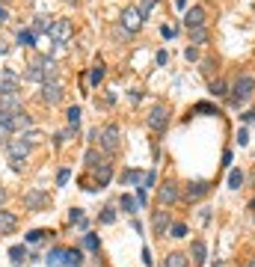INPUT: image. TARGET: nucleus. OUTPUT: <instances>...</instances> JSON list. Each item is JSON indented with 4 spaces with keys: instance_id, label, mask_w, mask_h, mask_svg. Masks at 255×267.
Returning a JSON list of instances; mask_svg holds the SVG:
<instances>
[{
    "instance_id": "obj_1",
    "label": "nucleus",
    "mask_w": 255,
    "mask_h": 267,
    "mask_svg": "<svg viewBox=\"0 0 255 267\" xmlns=\"http://www.w3.org/2000/svg\"><path fill=\"white\" fill-rule=\"evenodd\" d=\"M253 92H255V77L250 71H241V74L235 77L232 89H229V104H232V107H241V104H247V101L253 98Z\"/></svg>"
},
{
    "instance_id": "obj_2",
    "label": "nucleus",
    "mask_w": 255,
    "mask_h": 267,
    "mask_svg": "<svg viewBox=\"0 0 255 267\" xmlns=\"http://www.w3.org/2000/svg\"><path fill=\"white\" fill-rule=\"evenodd\" d=\"M45 265L48 267H80L83 265V250H74V247H53V250L45 256Z\"/></svg>"
},
{
    "instance_id": "obj_3",
    "label": "nucleus",
    "mask_w": 255,
    "mask_h": 267,
    "mask_svg": "<svg viewBox=\"0 0 255 267\" xmlns=\"http://www.w3.org/2000/svg\"><path fill=\"white\" fill-rule=\"evenodd\" d=\"M98 149H101L107 158L119 155V149H122V131H119V125H104V128L98 131Z\"/></svg>"
},
{
    "instance_id": "obj_4",
    "label": "nucleus",
    "mask_w": 255,
    "mask_h": 267,
    "mask_svg": "<svg viewBox=\"0 0 255 267\" xmlns=\"http://www.w3.org/2000/svg\"><path fill=\"white\" fill-rule=\"evenodd\" d=\"M169 116H172V110H169V104H154L152 110H149V116H146V125H149V131H154V134H166V128H169Z\"/></svg>"
},
{
    "instance_id": "obj_5",
    "label": "nucleus",
    "mask_w": 255,
    "mask_h": 267,
    "mask_svg": "<svg viewBox=\"0 0 255 267\" xmlns=\"http://www.w3.org/2000/svg\"><path fill=\"white\" fill-rule=\"evenodd\" d=\"M175 202H181V184L175 178H163L160 187H157V205L160 208H169Z\"/></svg>"
},
{
    "instance_id": "obj_6",
    "label": "nucleus",
    "mask_w": 255,
    "mask_h": 267,
    "mask_svg": "<svg viewBox=\"0 0 255 267\" xmlns=\"http://www.w3.org/2000/svg\"><path fill=\"white\" fill-rule=\"evenodd\" d=\"M211 193V181H205V178H190L187 184H184V190H181V199L184 202H199V199H205Z\"/></svg>"
},
{
    "instance_id": "obj_7",
    "label": "nucleus",
    "mask_w": 255,
    "mask_h": 267,
    "mask_svg": "<svg viewBox=\"0 0 255 267\" xmlns=\"http://www.w3.org/2000/svg\"><path fill=\"white\" fill-rule=\"evenodd\" d=\"M62 95H65L62 83H59V80H51V83H42L39 101H42L45 107H53V104H59V101H62Z\"/></svg>"
},
{
    "instance_id": "obj_8",
    "label": "nucleus",
    "mask_w": 255,
    "mask_h": 267,
    "mask_svg": "<svg viewBox=\"0 0 255 267\" xmlns=\"http://www.w3.org/2000/svg\"><path fill=\"white\" fill-rule=\"evenodd\" d=\"M71 33H74V27H71V21L68 18H53V27H51V39H53V45H65L68 39H71Z\"/></svg>"
},
{
    "instance_id": "obj_9",
    "label": "nucleus",
    "mask_w": 255,
    "mask_h": 267,
    "mask_svg": "<svg viewBox=\"0 0 255 267\" xmlns=\"http://www.w3.org/2000/svg\"><path fill=\"white\" fill-rule=\"evenodd\" d=\"M30 152H33V146H30L24 137H12V140L6 143V155H9V160H27Z\"/></svg>"
},
{
    "instance_id": "obj_10",
    "label": "nucleus",
    "mask_w": 255,
    "mask_h": 267,
    "mask_svg": "<svg viewBox=\"0 0 255 267\" xmlns=\"http://www.w3.org/2000/svg\"><path fill=\"white\" fill-rule=\"evenodd\" d=\"M169 226H172V220H169V211L157 205V208L152 211V232H154L157 238H163V235H169Z\"/></svg>"
},
{
    "instance_id": "obj_11",
    "label": "nucleus",
    "mask_w": 255,
    "mask_h": 267,
    "mask_svg": "<svg viewBox=\"0 0 255 267\" xmlns=\"http://www.w3.org/2000/svg\"><path fill=\"white\" fill-rule=\"evenodd\" d=\"M143 15H140V9L137 6H128V9H122V18H119V24L128 30V33H140V27H143Z\"/></svg>"
},
{
    "instance_id": "obj_12",
    "label": "nucleus",
    "mask_w": 255,
    "mask_h": 267,
    "mask_svg": "<svg viewBox=\"0 0 255 267\" xmlns=\"http://www.w3.org/2000/svg\"><path fill=\"white\" fill-rule=\"evenodd\" d=\"M24 205H27V211H45L51 205V196L45 190H27L24 193Z\"/></svg>"
},
{
    "instance_id": "obj_13",
    "label": "nucleus",
    "mask_w": 255,
    "mask_h": 267,
    "mask_svg": "<svg viewBox=\"0 0 255 267\" xmlns=\"http://www.w3.org/2000/svg\"><path fill=\"white\" fill-rule=\"evenodd\" d=\"M92 178H95V187H98V190L107 187V184L113 181V163H110V160H101L98 166H92Z\"/></svg>"
},
{
    "instance_id": "obj_14",
    "label": "nucleus",
    "mask_w": 255,
    "mask_h": 267,
    "mask_svg": "<svg viewBox=\"0 0 255 267\" xmlns=\"http://www.w3.org/2000/svg\"><path fill=\"white\" fill-rule=\"evenodd\" d=\"M24 80H30V83H45V68H42V56H33L30 62H27V71H24Z\"/></svg>"
},
{
    "instance_id": "obj_15",
    "label": "nucleus",
    "mask_w": 255,
    "mask_h": 267,
    "mask_svg": "<svg viewBox=\"0 0 255 267\" xmlns=\"http://www.w3.org/2000/svg\"><path fill=\"white\" fill-rule=\"evenodd\" d=\"M184 27H187V30H199V27H205V9H202V6L187 9V15H184Z\"/></svg>"
},
{
    "instance_id": "obj_16",
    "label": "nucleus",
    "mask_w": 255,
    "mask_h": 267,
    "mask_svg": "<svg viewBox=\"0 0 255 267\" xmlns=\"http://www.w3.org/2000/svg\"><path fill=\"white\" fill-rule=\"evenodd\" d=\"M187 256H190L193 265H205V262H208V244H205L202 238H196V241L190 244V253H187Z\"/></svg>"
},
{
    "instance_id": "obj_17",
    "label": "nucleus",
    "mask_w": 255,
    "mask_h": 267,
    "mask_svg": "<svg viewBox=\"0 0 255 267\" xmlns=\"http://www.w3.org/2000/svg\"><path fill=\"white\" fill-rule=\"evenodd\" d=\"M15 232H18V217L0 208V235H15Z\"/></svg>"
},
{
    "instance_id": "obj_18",
    "label": "nucleus",
    "mask_w": 255,
    "mask_h": 267,
    "mask_svg": "<svg viewBox=\"0 0 255 267\" xmlns=\"http://www.w3.org/2000/svg\"><path fill=\"white\" fill-rule=\"evenodd\" d=\"M163 267H190V256H187V253H178V250H172V253H166V259H163Z\"/></svg>"
},
{
    "instance_id": "obj_19",
    "label": "nucleus",
    "mask_w": 255,
    "mask_h": 267,
    "mask_svg": "<svg viewBox=\"0 0 255 267\" xmlns=\"http://www.w3.org/2000/svg\"><path fill=\"white\" fill-rule=\"evenodd\" d=\"M143 178H146L143 169H125V172L119 175V181H122V184H131V187H143Z\"/></svg>"
},
{
    "instance_id": "obj_20",
    "label": "nucleus",
    "mask_w": 255,
    "mask_h": 267,
    "mask_svg": "<svg viewBox=\"0 0 255 267\" xmlns=\"http://www.w3.org/2000/svg\"><path fill=\"white\" fill-rule=\"evenodd\" d=\"M42 68H45V83L56 80V74H59V62H56L53 56H42Z\"/></svg>"
},
{
    "instance_id": "obj_21",
    "label": "nucleus",
    "mask_w": 255,
    "mask_h": 267,
    "mask_svg": "<svg viewBox=\"0 0 255 267\" xmlns=\"http://www.w3.org/2000/svg\"><path fill=\"white\" fill-rule=\"evenodd\" d=\"M208 89H211V95H214V98H226L232 86H229L223 77H217V80H211V86H208Z\"/></svg>"
},
{
    "instance_id": "obj_22",
    "label": "nucleus",
    "mask_w": 255,
    "mask_h": 267,
    "mask_svg": "<svg viewBox=\"0 0 255 267\" xmlns=\"http://www.w3.org/2000/svg\"><path fill=\"white\" fill-rule=\"evenodd\" d=\"M119 208H122V214H137L140 202H137L134 196H128V193H122V196H119Z\"/></svg>"
},
{
    "instance_id": "obj_23",
    "label": "nucleus",
    "mask_w": 255,
    "mask_h": 267,
    "mask_svg": "<svg viewBox=\"0 0 255 267\" xmlns=\"http://www.w3.org/2000/svg\"><path fill=\"white\" fill-rule=\"evenodd\" d=\"M104 74H107V68H104V62L98 59V62L89 68V83H92V86H98V83L104 80Z\"/></svg>"
},
{
    "instance_id": "obj_24",
    "label": "nucleus",
    "mask_w": 255,
    "mask_h": 267,
    "mask_svg": "<svg viewBox=\"0 0 255 267\" xmlns=\"http://www.w3.org/2000/svg\"><path fill=\"white\" fill-rule=\"evenodd\" d=\"M244 184H247V175H244L241 169H229V187H232V190H241Z\"/></svg>"
},
{
    "instance_id": "obj_25",
    "label": "nucleus",
    "mask_w": 255,
    "mask_h": 267,
    "mask_svg": "<svg viewBox=\"0 0 255 267\" xmlns=\"http://www.w3.org/2000/svg\"><path fill=\"white\" fill-rule=\"evenodd\" d=\"M208 39H211V33H208L205 27H199V30H190V45H196V48H199V45H205Z\"/></svg>"
},
{
    "instance_id": "obj_26",
    "label": "nucleus",
    "mask_w": 255,
    "mask_h": 267,
    "mask_svg": "<svg viewBox=\"0 0 255 267\" xmlns=\"http://www.w3.org/2000/svg\"><path fill=\"white\" fill-rule=\"evenodd\" d=\"M80 116H83V113H80V107H77V104H74V107H68V110H65L68 128H74V131H77V128H80Z\"/></svg>"
},
{
    "instance_id": "obj_27",
    "label": "nucleus",
    "mask_w": 255,
    "mask_h": 267,
    "mask_svg": "<svg viewBox=\"0 0 255 267\" xmlns=\"http://www.w3.org/2000/svg\"><path fill=\"white\" fill-rule=\"evenodd\" d=\"M51 27H53L51 18H33V33H36V36H39V33H51Z\"/></svg>"
},
{
    "instance_id": "obj_28",
    "label": "nucleus",
    "mask_w": 255,
    "mask_h": 267,
    "mask_svg": "<svg viewBox=\"0 0 255 267\" xmlns=\"http://www.w3.org/2000/svg\"><path fill=\"white\" fill-rule=\"evenodd\" d=\"M18 45L36 48V33H33V30H18Z\"/></svg>"
},
{
    "instance_id": "obj_29",
    "label": "nucleus",
    "mask_w": 255,
    "mask_h": 267,
    "mask_svg": "<svg viewBox=\"0 0 255 267\" xmlns=\"http://www.w3.org/2000/svg\"><path fill=\"white\" fill-rule=\"evenodd\" d=\"M48 235H53V232H48V229H33V232L24 235V241H27V244H39V241H45Z\"/></svg>"
},
{
    "instance_id": "obj_30",
    "label": "nucleus",
    "mask_w": 255,
    "mask_h": 267,
    "mask_svg": "<svg viewBox=\"0 0 255 267\" xmlns=\"http://www.w3.org/2000/svg\"><path fill=\"white\" fill-rule=\"evenodd\" d=\"M21 137H24V140H27L30 146H39V143H45V134H42V131H36V128H30V131H24Z\"/></svg>"
},
{
    "instance_id": "obj_31",
    "label": "nucleus",
    "mask_w": 255,
    "mask_h": 267,
    "mask_svg": "<svg viewBox=\"0 0 255 267\" xmlns=\"http://www.w3.org/2000/svg\"><path fill=\"white\" fill-rule=\"evenodd\" d=\"M98 223H104V226H113V223H116V208H113V205L101 208V217H98Z\"/></svg>"
},
{
    "instance_id": "obj_32",
    "label": "nucleus",
    "mask_w": 255,
    "mask_h": 267,
    "mask_svg": "<svg viewBox=\"0 0 255 267\" xmlns=\"http://www.w3.org/2000/svg\"><path fill=\"white\" fill-rule=\"evenodd\" d=\"M9 259H12L15 265H24V259H30V253H27V247H12V250H9Z\"/></svg>"
},
{
    "instance_id": "obj_33",
    "label": "nucleus",
    "mask_w": 255,
    "mask_h": 267,
    "mask_svg": "<svg viewBox=\"0 0 255 267\" xmlns=\"http://www.w3.org/2000/svg\"><path fill=\"white\" fill-rule=\"evenodd\" d=\"M169 238H175V241L187 238V223H172L169 226Z\"/></svg>"
},
{
    "instance_id": "obj_34",
    "label": "nucleus",
    "mask_w": 255,
    "mask_h": 267,
    "mask_svg": "<svg viewBox=\"0 0 255 267\" xmlns=\"http://www.w3.org/2000/svg\"><path fill=\"white\" fill-rule=\"evenodd\" d=\"M193 113H214V116H220V110H217L214 104H208V101H202V104H193L190 116H193Z\"/></svg>"
},
{
    "instance_id": "obj_35",
    "label": "nucleus",
    "mask_w": 255,
    "mask_h": 267,
    "mask_svg": "<svg viewBox=\"0 0 255 267\" xmlns=\"http://www.w3.org/2000/svg\"><path fill=\"white\" fill-rule=\"evenodd\" d=\"M68 223H77L80 229H86L89 223H86V217H83V211L80 208H71V214H68Z\"/></svg>"
},
{
    "instance_id": "obj_36",
    "label": "nucleus",
    "mask_w": 255,
    "mask_h": 267,
    "mask_svg": "<svg viewBox=\"0 0 255 267\" xmlns=\"http://www.w3.org/2000/svg\"><path fill=\"white\" fill-rule=\"evenodd\" d=\"M83 247L92 250V253H98V250H101V238H98V235H83Z\"/></svg>"
},
{
    "instance_id": "obj_37",
    "label": "nucleus",
    "mask_w": 255,
    "mask_h": 267,
    "mask_svg": "<svg viewBox=\"0 0 255 267\" xmlns=\"http://www.w3.org/2000/svg\"><path fill=\"white\" fill-rule=\"evenodd\" d=\"M83 163H86L89 169H92V166H98V163H101V158H98V152H95V149H86V155H83Z\"/></svg>"
},
{
    "instance_id": "obj_38",
    "label": "nucleus",
    "mask_w": 255,
    "mask_h": 267,
    "mask_svg": "<svg viewBox=\"0 0 255 267\" xmlns=\"http://www.w3.org/2000/svg\"><path fill=\"white\" fill-rule=\"evenodd\" d=\"M154 6H157V0H140V6H137V9H140V15H143V18H149V12H152Z\"/></svg>"
},
{
    "instance_id": "obj_39",
    "label": "nucleus",
    "mask_w": 255,
    "mask_h": 267,
    "mask_svg": "<svg viewBox=\"0 0 255 267\" xmlns=\"http://www.w3.org/2000/svg\"><path fill=\"white\" fill-rule=\"evenodd\" d=\"M68 178H71V172H68V169H59V172H56V187H65Z\"/></svg>"
},
{
    "instance_id": "obj_40",
    "label": "nucleus",
    "mask_w": 255,
    "mask_h": 267,
    "mask_svg": "<svg viewBox=\"0 0 255 267\" xmlns=\"http://www.w3.org/2000/svg\"><path fill=\"white\" fill-rule=\"evenodd\" d=\"M160 33H163V39H175V36H178V27H169V24H163V27H160Z\"/></svg>"
},
{
    "instance_id": "obj_41",
    "label": "nucleus",
    "mask_w": 255,
    "mask_h": 267,
    "mask_svg": "<svg viewBox=\"0 0 255 267\" xmlns=\"http://www.w3.org/2000/svg\"><path fill=\"white\" fill-rule=\"evenodd\" d=\"M154 181H157V172H154V169H149V172H146V178H143V187L149 190V187H152Z\"/></svg>"
},
{
    "instance_id": "obj_42",
    "label": "nucleus",
    "mask_w": 255,
    "mask_h": 267,
    "mask_svg": "<svg viewBox=\"0 0 255 267\" xmlns=\"http://www.w3.org/2000/svg\"><path fill=\"white\" fill-rule=\"evenodd\" d=\"M137 202L140 205H149V190L146 187H137Z\"/></svg>"
},
{
    "instance_id": "obj_43",
    "label": "nucleus",
    "mask_w": 255,
    "mask_h": 267,
    "mask_svg": "<svg viewBox=\"0 0 255 267\" xmlns=\"http://www.w3.org/2000/svg\"><path fill=\"white\" fill-rule=\"evenodd\" d=\"M184 56H187L190 62H196V59H199V48H196V45H193V48H187V51H184Z\"/></svg>"
},
{
    "instance_id": "obj_44",
    "label": "nucleus",
    "mask_w": 255,
    "mask_h": 267,
    "mask_svg": "<svg viewBox=\"0 0 255 267\" xmlns=\"http://www.w3.org/2000/svg\"><path fill=\"white\" fill-rule=\"evenodd\" d=\"M12 140V134L6 131V128H0V149H6V143Z\"/></svg>"
},
{
    "instance_id": "obj_45",
    "label": "nucleus",
    "mask_w": 255,
    "mask_h": 267,
    "mask_svg": "<svg viewBox=\"0 0 255 267\" xmlns=\"http://www.w3.org/2000/svg\"><path fill=\"white\" fill-rule=\"evenodd\" d=\"M140 259H143V265H146V267H152V250L143 247V256H140Z\"/></svg>"
},
{
    "instance_id": "obj_46",
    "label": "nucleus",
    "mask_w": 255,
    "mask_h": 267,
    "mask_svg": "<svg viewBox=\"0 0 255 267\" xmlns=\"http://www.w3.org/2000/svg\"><path fill=\"white\" fill-rule=\"evenodd\" d=\"M238 143H241V146H247V143H250V134H247V128H241V131H238Z\"/></svg>"
},
{
    "instance_id": "obj_47",
    "label": "nucleus",
    "mask_w": 255,
    "mask_h": 267,
    "mask_svg": "<svg viewBox=\"0 0 255 267\" xmlns=\"http://www.w3.org/2000/svg\"><path fill=\"white\" fill-rule=\"evenodd\" d=\"M166 62H169V53H166V51H160V53H157V65H166Z\"/></svg>"
},
{
    "instance_id": "obj_48",
    "label": "nucleus",
    "mask_w": 255,
    "mask_h": 267,
    "mask_svg": "<svg viewBox=\"0 0 255 267\" xmlns=\"http://www.w3.org/2000/svg\"><path fill=\"white\" fill-rule=\"evenodd\" d=\"M202 71L211 74V71H214V59H205V62H202Z\"/></svg>"
},
{
    "instance_id": "obj_49",
    "label": "nucleus",
    "mask_w": 255,
    "mask_h": 267,
    "mask_svg": "<svg viewBox=\"0 0 255 267\" xmlns=\"http://www.w3.org/2000/svg\"><path fill=\"white\" fill-rule=\"evenodd\" d=\"M223 166H232V149L223 152Z\"/></svg>"
},
{
    "instance_id": "obj_50",
    "label": "nucleus",
    "mask_w": 255,
    "mask_h": 267,
    "mask_svg": "<svg viewBox=\"0 0 255 267\" xmlns=\"http://www.w3.org/2000/svg\"><path fill=\"white\" fill-rule=\"evenodd\" d=\"M9 163H12L15 172H24V163H27V160H9Z\"/></svg>"
},
{
    "instance_id": "obj_51",
    "label": "nucleus",
    "mask_w": 255,
    "mask_h": 267,
    "mask_svg": "<svg viewBox=\"0 0 255 267\" xmlns=\"http://www.w3.org/2000/svg\"><path fill=\"white\" fill-rule=\"evenodd\" d=\"M199 217H202V223H211V208H202Z\"/></svg>"
},
{
    "instance_id": "obj_52",
    "label": "nucleus",
    "mask_w": 255,
    "mask_h": 267,
    "mask_svg": "<svg viewBox=\"0 0 255 267\" xmlns=\"http://www.w3.org/2000/svg\"><path fill=\"white\" fill-rule=\"evenodd\" d=\"M250 122H255V110H247V113H244V125H250Z\"/></svg>"
},
{
    "instance_id": "obj_53",
    "label": "nucleus",
    "mask_w": 255,
    "mask_h": 267,
    "mask_svg": "<svg viewBox=\"0 0 255 267\" xmlns=\"http://www.w3.org/2000/svg\"><path fill=\"white\" fill-rule=\"evenodd\" d=\"M0 21H9V9H6L3 3H0Z\"/></svg>"
},
{
    "instance_id": "obj_54",
    "label": "nucleus",
    "mask_w": 255,
    "mask_h": 267,
    "mask_svg": "<svg viewBox=\"0 0 255 267\" xmlns=\"http://www.w3.org/2000/svg\"><path fill=\"white\" fill-rule=\"evenodd\" d=\"M9 53V45H6V39H0V56H6Z\"/></svg>"
},
{
    "instance_id": "obj_55",
    "label": "nucleus",
    "mask_w": 255,
    "mask_h": 267,
    "mask_svg": "<svg viewBox=\"0 0 255 267\" xmlns=\"http://www.w3.org/2000/svg\"><path fill=\"white\" fill-rule=\"evenodd\" d=\"M3 202H6V190L0 187V208H3Z\"/></svg>"
},
{
    "instance_id": "obj_56",
    "label": "nucleus",
    "mask_w": 255,
    "mask_h": 267,
    "mask_svg": "<svg viewBox=\"0 0 255 267\" xmlns=\"http://www.w3.org/2000/svg\"><path fill=\"white\" fill-rule=\"evenodd\" d=\"M175 3H178V6H181V9H184V6H187V0H175Z\"/></svg>"
},
{
    "instance_id": "obj_57",
    "label": "nucleus",
    "mask_w": 255,
    "mask_h": 267,
    "mask_svg": "<svg viewBox=\"0 0 255 267\" xmlns=\"http://www.w3.org/2000/svg\"><path fill=\"white\" fill-rule=\"evenodd\" d=\"M250 184H253V187H255V169H253V175H250Z\"/></svg>"
},
{
    "instance_id": "obj_58",
    "label": "nucleus",
    "mask_w": 255,
    "mask_h": 267,
    "mask_svg": "<svg viewBox=\"0 0 255 267\" xmlns=\"http://www.w3.org/2000/svg\"><path fill=\"white\" fill-rule=\"evenodd\" d=\"M250 211H253V214H255V196H253V202H250Z\"/></svg>"
},
{
    "instance_id": "obj_59",
    "label": "nucleus",
    "mask_w": 255,
    "mask_h": 267,
    "mask_svg": "<svg viewBox=\"0 0 255 267\" xmlns=\"http://www.w3.org/2000/svg\"><path fill=\"white\" fill-rule=\"evenodd\" d=\"M244 267H255V259H250V262H247V265H244Z\"/></svg>"
},
{
    "instance_id": "obj_60",
    "label": "nucleus",
    "mask_w": 255,
    "mask_h": 267,
    "mask_svg": "<svg viewBox=\"0 0 255 267\" xmlns=\"http://www.w3.org/2000/svg\"><path fill=\"white\" fill-rule=\"evenodd\" d=\"M214 267H220V265H214Z\"/></svg>"
},
{
    "instance_id": "obj_61",
    "label": "nucleus",
    "mask_w": 255,
    "mask_h": 267,
    "mask_svg": "<svg viewBox=\"0 0 255 267\" xmlns=\"http://www.w3.org/2000/svg\"><path fill=\"white\" fill-rule=\"evenodd\" d=\"M0 3H3V0H0Z\"/></svg>"
}]
</instances>
